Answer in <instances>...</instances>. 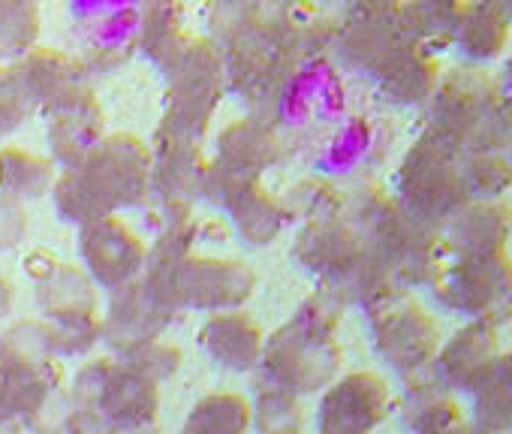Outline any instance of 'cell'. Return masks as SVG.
<instances>
[{
  "instance_id": "6da1fadb",
  "label": "cell",
  "mask_w": 512,
  "mask_h": 434,
  "mask_svg": "<svg viewBox=\"0 0 512 434\" xmlns=\"http://www.w3.org/2000/svg\"><path fill=\"white\" fill-rule=\"evenodd\" d=\"M151 157L133 136H112L73 166L55 187L58 208L67 221L94 224L115 208L133 205L148 193Z\"/></svg>"
},
{
  "instance_id": "9c48e42d",
  "label": "cell",
  "mask_w": 512,
  "mask_h": 434,
  "mask_svg": "<svg viewBox=\"0 0 512 434\" xmlns=\"http://www.w3.org/2000/svg\"><path fill=\"white\" fill-rule=\"evenodd\" d=\"M392 407L386 383L374 374H347L320 404V434H371Z\"/></svg>"
},
{
  "instance_id": "5b68a950",
  "label": "cell",
  "mask_w": 512,
  "mask_h": 434,
  "mask_svg": "<svg viewBox=\"0 0 512 434\" xmlns=\"http://www.w3.org/2000/svg\"><path fill=\"white\" fill-rule=\"evenodd\" d=\"M464 151L455 148L437 130H428L407 154L398 172L401 208L416 217L419 224L431 227L434 221H449L467 202L464 178Z\"/></svg>"
},
{
  "instance_id": "484cf974",
  "label": "cell",
  "mask_w": 512,
  "mask_h": 434,
  "mask_svg": "<svg viewBox=\"0 0 512 434\" xmlns=\"http://www.w3.org/2000/svg\"><path fill=\"white\" fill-rule=\"evenodd\" d=\"M0 434H16V431L10 428V422H0Z\"/></svg>"
},
{
  "instance_id": "9a60e30c",
  "label": "cell",
  "mask_w": 512,
  "mask_h": 434,
  "mask_svg": "<svg viewBox=\"0 0 512 434\" xmlns=\"http://www.w3.org/2000/svg\"><path fill=\"white\" fill-rule=\"evenodd\" d=\"M407 422L416 434H482L458 404L440 389V383H416L404 398Z\"/></svg>"
},
{
  "instance_id": "52a82bcc",
  "label": "cell",
  "mask_w": 512,
  "mask_h": 434,
  "mask_svg": "<svg viewBox=\"0 0 512 434\" xmlns=\"http://www.w3.org/2000/svg\"><path fill=\"white\" fill-rule=\"evenodd\" d=\"M172 91H169V118L166 133L172 142L196 145L208 118L220 100L223 64L220 52L211 43H193L184 49L181 61L172 70Z\"/></svg>"
},
{
  "instance_id": "ba28073f",
  "label": "cell",
  "mask_w": 512,
  "mask_h": 434,
  "mask_svg": "<svg viewBox=\"0 0 512 434\" xmlns=\"http://www.w3.org/2000/svg\"><path fill=\"white\" fill-rule=\"evenodd\" d=\"M371 329L380 356L401 374L428 368L440 353L434 320L404 290H395L371 305Z\"/></svg>"
},
{
  "instance_id": "2e32d148",
  "label": "cell",
  "mask_w": 512,
  "mask_h": 434,
  "mask_svg": "<svg viewBox=\"0 0 512 434\" xmlns=\"http://www.w3.org/2000/svg\"><path fill=\"white\" fill-rule=\"evenodd\" d=\"M509 40V16L503 7L479 4V7H458L455 40L470 58L488 61L503 52Z\"/></svg>"
},
{
  "instance_id": "4316f807",
  "label": "cell",
  "mask_w": 512,
  "mask_h": 434,
  "mask_svg": "<svg viewBox=\"0 0 512 434\" xmlns=\"http://www.w3.org/2000/svg\"><path fill=\"white\" fill-rule=\"evenodd\" d=\"M278 434H299V431H278Z\"/></svg>"
},
{
  "instance_id": "cb8c5ba5",
  "label": "cell",
  "mask_w": 512,
  "mask_h": 434,
  "mask_svg": "<svg viewBox=\"0 0 512 434\" xmlns=\"http://www.w3.org/2000/svg\"><path fill=\"white\" fill-rule=\"evenodd\" d=\"M500 91H503V100H506V106H509V112H512V58H509V64H506V73H503Z\"/></svg>"
},
{
  "instance_id": "4fadbf2b",
  "label": "cell",
  "mask_w": 512,
  "mask_h": 434,
  "mask_svg": "<svg viewBox=\"0 0 512 434\" xmlns=\"http://www.w3.org/2000/svg\"><path fill=\"white\" fill-rule=\"evenodd\" d=\"M512 239V211L494 199L467 202L455 217H449V245L467 254H506Z\"/></svg>"
},
{
  "instance_id": "603a6c76",
  "label": "cell",
  "mask_w": 512,
  "mask_h": 434,
  "mask_svg": "<svg viewBox=\"0 0 512 434\" xmlns=\"http://www.w3.org/2000/svg\"><path fill=\"white\" fill-rule=\"evenodd\" d=\"M28 109H31V100L25 97L16 76L0 70V136L10 133Z\"/></svg>"
},
{
  "instance_id": "e0dca14e",
  "label": "cell",
  "mask_w": 512,
  "mask_h": 434,
  "mask_svg": "<svg viewBox=\"0 0 512 434\" xmlns=\"http://www.w3.org/2000/svg\"><path fill=\"white\" fill-rule=\"evenodd\" d=\"M473 404V422L482 434H506L512 428V353L500 356L473 389Z\"/></svg>"
},
{
  "instance_id": "3957f363",
  "label": "cell",
  "mask_w": 512,
  "mask_h": 434,
  "mask_svg": "<svg viewBox=\"0 0 512 434\" xmlns=\"http://www.w3.org/2000/svg\"><path fill=\"white\" fill-rule=\"evenodd\" d=\"M428 284L446 308L473 317V323L497 329L512 320V263L506 254H467L440 242Z\"/></svg>"
},
{
  "instance_id": "7c38bea8",
  "label": "cell",
  "mask_w": 512,
  "mask_h": 434,
  "mask_svg": "<svg viewBox=\"0 0 512 434\" xmlns=\"http://www.w3.org/2000/svg\"><path fill=\"white\" fill-rule=\"evenodd\" d=\"M109 323H106V335L118 350H139L145 344H154V335L175 317L148 287L142 284H130L124 290H118V299L109 311Z\"/></svg>"
},
{
  "instance_id": "d4e9b609",
  "label": "cell",
  "mask_w": 512,
  "mask_h": 434,
  "mask_svg": "<svg viewBox=\"0 0 512 434\" xmlns=\"http://www.w3.org/2000/svg\"><path fill=\"white\" fill-rule=\"evenodd\" d=\"M76 434H124V431H103V428H76ZM142 434V431H136Z\"/></svg>"
},
{
  "instance_id": "5bb4252c",
  "label": "cell",
  "mask_w": 512,
  "mask_h": 434,
  "mask_svg": "<svg viewBox=\"0 0 512 434\" xmlns=\"http://www.w3.org/2000/svg\"><path fill=\"white\" fill-rule=\"evenodd\" d=\"M202 347L205 353L232 371H247L260 362L263 356V332L250 317L229 311V314H217L202 326Z\"/></svg>"
},
{
  "instance_id": "44dd1931",
  "label": "cell",
  "mask_w": 512,
  "mask_h": 434,
  "mask_svg": "<svg viewBox=\"0 0 512 434\" xmlns=\"http://www.w3.org/2000/svg\"><path fill=\"white\" fill-rule=\"evenodd\" d=\"M250 422V407L238 395H208L202 398L181 434H244Z\"/></svg>"
},
{
  "instance_id": "7402d4cb",
  "label": "cell",
  "mask_w": 512,
  "mask_h": 434,
  "mask_svg": "<svg viewBox=\"0 0 512 434\" xmlns=\"http://www.w3.org/2000/svg\"><path fill=\"white\" fill-rule=\"evenodd\" d=\"M160 16L163 19H157L154 10L145 16V25H142L145 46H148L145 52H151V58L157 64H166L172 58V70H175V64L184 55V49H181V25L175 22V10H169V7H160Z\"/></svg>"
},
{
  "instance_id": "277c9868",
  "label": "cell",
  "mask_w": 512,
  "mask_h": 434,
  "mask_svg": "<svg viewBox=\"0 0 512 434\" xmlns=\"http://www.w3.org/2000/svg\"><path fill=\"white\" fill-rule=\"evenodd\" d=\"M464 154H482L500 148L512 136V112L503 100L500 82L479 70H458L437 100L434 127Z\"/></svg>"
},
{
  "instance_id": "7a4b0ae2",
  "label": "cell",
  "mask_w": 512,
  "mask_h": 434,
  "mask_svg": "<svg viewBox=\"0 0 512 434\" xmlns=\"http://www.w3.org/2000/svg\"><path fill=\"white\" fill-rule=\"evenodd\" d=\"M335 323L338 311L332 305V296H314L299 308L296 320H290L281 332L269 338L263 356L266 374L275 389H284L290 395L314 392L335 377L341 362Z\"/></svg>"
},
{
  "instance_id": "ac0fdd59",
  "label": "cell",
  "mask_w": 512,
  "mask_h": 434,
  "mask_svg": "<svg viewBox=\"0 0 512 434\" xmlns=\"http://www.w3.org/2000/svg\"><path fill=\"white\" fill-rule=\"evenodd\" d=\"M223 169L253 178L266 163H272L275 157V142L269 136V130L256 127V124H235L223 133Z\"/></svg>"
},
{
  "instance_id": "ffe728a7",
  "label": "cell",
  "mask_w": 512,
  "mask_h": 434,
  "mask_svg": "<svg viewBox=\"0 0 512 434\" xmlns=\"http://www.w3.org/2000/svg\"><path fill=\"white\" fill-rule=\"evenodd\" d=\"M52 181L46 160L4 148L0 151V202H16L25 196H40Z\"/></svg>"
},
{
  "instance_id": "8fae6325",
  "label": "cell",
  "mask_w": 512,
  "mask_h": 434,
  "mask_svg": "<svg viewBox=\"0 0 512 434\" xmlns=\"http://www.w3.org/2000/svg\"><path fill=\"white\" fill-rule=\"evenodd\" d=\"M497 359H500V350H497L494 326L470 323L446 347H440L434 365H437V377L443 386L473 392L485 380V374L494 368Z\"/></svg>"
},
{
  "instance_id": "8992f818",
  "label": "cell",
  "mask_w": 512,
  "mask_h": 434,
  "mask_svg": "<svg viewBox=\"0 0 512 434\" xmlns=\"http://www.w3.org/2000/svg\"><path fill=\"white\" fill-rule=\"evenodd\" d=\"M79 428L136 434L157 416V389L127 365H88L76 386Z\"/></svg>"
},
{
  "instance_id": "d6986e66",
  "label": "cell",
  "mask_w": 512,
  "mask_h": 434,
  "mask_svg": "<svg viewBox=\"0 0 512 434\" xmlns=\"http://www.w3.org/2000/svg\"><path fill=\"white\" fill-rule=\"evenodd\" d=\"M40 305L52 320H70V317H85L94 314V296L91 284L70 266L55 269L40 290Z\"/></svg>"
},
{
  "instance_id": "30bf717a",
  "label": "cell",
  "mask_w": 512,
  "mask_h": 434,
  "mask_svg": "<svg viewBox=\"0 0 512 434\" xmlns=\"http://www.w3.org/2000/svg\"><path fill=\"white\" fill-rule=\"evenodd\" d=\"M82 257L106 290H124L145 269L148 251L118 217H100L82 233Z\"/></svg>"
}]
</instances>
